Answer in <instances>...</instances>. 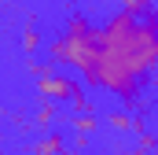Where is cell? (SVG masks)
<instances>
[{
    "label": "cell",
    "instance_id": "cell-1",
    "mask_svg": "<svg viewBox=\"0 0 158 155\" xmlns=\"http://www.w3.org/2000/svg\"><path fill=\"white\" fill-rule=\"evenodd\" d=\"M48 55L55 67L77 70L88 85L136 104L140 89L158 67V15L118 11L103 26L74 15L66 30L48 44Z\"/></svg>",
    "mask_w": 158,
    "mask_h": 155
},
{
    "label": "cell",
    "instance_id": "cell-2",
    "mask_svg": "<svg viewBox=\"0 0 158 155\" xmlns=\"http://www.w3.org/2000/svg\"><path fill=\"white\" fill-rule=\"evenodd\" d=\"M77 78H63V74H55V70H48V74H40L37 78V89H40V96L44 100H52V104H66L74 92H77Z\"/></svg>",
    "mask_w": 158,
    "mask_h": 155
},
{
    "label": "cell",
    "instance_id": "cell-3",
    "mask_svg": "<svg viewBox=\"0 0 158 155\" xmlns=\"http://www.w3.org/2000/svg\"><path fill=\"white\" fill-rule=\"evenodd\" d=\"M66 144H63V137L59 133H48V140H37L33 144V155H55V152H63Z\"/></svg>",
    "mask_w": 158,
    "mask_h": 155
},
{
    "label": "cell",
    "instance_id": "cell-4",
    "mask_svg": "<svg viewBox=\"0 0 158 155\" xmlns=\"http://www.w3.org/2000/svg\"><path fill=\"white\" fill-rule=\"evenodd\" d=\"M74 129H77V137H81V140H88V133H96V118L85 111V115L74 118Z\"/></svg>",
    "mask_w": 158,
    "mask_h": 155
},
{
    "label": "cell",
    "instance_id": "cell-5",
    "mask_svg": "<svg viewBox=\"0 0 158 155\" xmlns=\"http://www.w3.org/2000/svg\"><path fill=\"white\" fill-rule=\"evenodd\" d=\"M40 44H44V41H40V33L33 30V26H26V30H22V48L33 55V52H40Z\"/></svg>",
    "mask_w": 158,
    "mask_h": 155
},
{
    "label": "cell",
    "instance_id": "cell-6",
    "mask_svg": "<svg viewBox=\"0 0 158 155\" xmlns=\"http://www.w3.org/2000/svg\"><path fill=\"white\" fill-rule=\"evenodd\" d=\"M55 107H59V104H52V100H44V104H40V111H37V126H48V122L55 118Z\"/></svg>",
    "mask_w": 158,
    "mask_h": 155
},
{
    "label": "cell",
    "instance_id": "cell-7",
    "mask_svg": "<svg viewBox=\"0 0 158 155\" xmlns=\"http://www.w3.org/2000/svg\"><path fill=\"white\" fill-rule=\"evenodd\" d=\"M107 122H110V126H114V129H129V126H132V118L125 115V111H114V115L107 118Z\"/></svg>",
    "mask_w": 158,
    "mask_h": 155
},
{
    "label": "cell",
    "instance_id": "cell-8",
    "mask_svg": "<svg viewBox=\"0 0 158 155\" xmlns=\"http://www.w3.org/2000/svg\"><path fill=\"white\" fill-rule=\"evenodd\" d=\"M151 78H155V81H158V67H155V74H151Z\"/></svg>",
    "mask_w": 158,
    "mask_h": 155
}]
</instances>
